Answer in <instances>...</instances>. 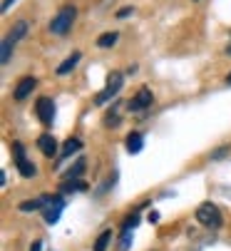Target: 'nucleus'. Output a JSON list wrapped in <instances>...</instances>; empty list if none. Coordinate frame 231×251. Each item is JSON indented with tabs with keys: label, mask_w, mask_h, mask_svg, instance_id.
<instances>
[{
	"label": "nucleus",
	"mask_w": 231,
	"mask_h": 251,
	"mask_svg": "<svg viewBox=\"0 0 231 251\" xmlns=\"http://www.w3.org/2000/svg\"><path fill=\"white\" fill-rule=\"evenodd\" d=\"M75 18H77V8H75V5L60 8L57 15L50 20V32H52V35H67L70 27L75 25Z\"/></svg>",
	"instance_id": "1"
},
{
	"label": "nucleus",
	"mask_w": 231,
	"mask_h": 251,
	"mask_svg": "<svg viewBox=\"0 0 231 251\" xmlns=\"http://www.w3.org/2000/svg\"><path fill=\"white\" fill-rule=\"evenodd\" d=\"M197 222L204 224L206 229H219V226L224 224V217H221V211H219L216 204L204 201V204L197 206Z\"/></svg>",
	"instance_id": "2"
},
{
	"label": "nucleus",
	"mask_w": 231,
	"mask_h": 251,
	"mask_svg": "<svg viewBox=\"0 0 231 251\" xmlns=\"http://www.w3.org/2000/svg\"><path fill=\"white\" fill-rule=\"evenodd\" d=\"M62 209H65V199L60 194H48L43 197V219L45 224H57L60 217H62Z\"/></svg>",
	"instance_id": "3"
},
{
	"label": "nucleus",
	"mask_w": 231,
	"mask_h": 251,
	"mask_svg": "<svg viewBox=\"0 0 231 251\" xmlns=\"http://www.w3.org/2000/svg\"><path fill=\"white\" fill-rule=\"evenodd\" d=\"M122 85H125V75H122V73H109V75H107L104 90L95 95V104H107L114 95H120Z\"/></svg>",
	"instance_id": "4"
},
{
	"label": "nucleus",
	"mask_w": 231,
	"mask_h": 251,
	"mask_svg": "<svg viewBox=\"0 0 231 251\" xmlns=\"http://www.w3.org/2000/svg\"><path fill=\"white\" fill-rule=\"evenodd\" d=\"M35 115L45 127H50L52 120H55V102H52V97H40L35 102Z\"/></svg>",
	"instance_id": "5"
},
{
	"label": "nucleus",
	"mask_w": 231,
	"mask_h": 251,
	"mask_svg": "<svg viewBox=\"0 0 231 251\" xmlns=\"http://www.w3.org/2000/svg\"><path fill=\"white\" fill-rule=\"evenodd\" d=\"M152 102H154L152 90H149V87H139L137 95L127 102V110H129V112H144L147 107H152Z\"/></svg>",
	"instance_id": "6"
},
{
	"label": "nucleus",
	"mask_w": 231,
	"mask_h": 251,
	"mask_svg": "<svg viewBox=\"0 0 231 251\" xmlns=\"http://www.w3.org/2000/svg\"><path fill=\"white\" fill-rule=\"evenodd\" d=\"M37 147H40V152L45 154V157H55L57 154V139L50 134V132H45V134H40L37 137Z\"/></svg>",
	"instance_id": "7"
},
{
	"label": "nucleus",
	"mask_w": 231,
	"mask_h": 251,
	"mask_svg": "<svg viewBox=\"0 0 231 251\" xmlns=\"http://www.w3.org/2000/svg\"><path fill=\"white\" fill-rule=\"evenodd\" d=\"M35 85H37V80H35V77H23V80L15 85V90H13V97H15L18 102H23V100H25V97H27V95L35 90Z\"/></svg>",
	"instance_id": "8"
},
{
	"label": "nucleus",
	"mask_w": 231,
	"mask_h": 251,
	"mask_svg": "<svg viewBox=\"0 0 231 251\" xmlns=\"http://www.w3.org/2000/svg\"><path fill=\"white\" fill-rule=\"evenodd\" d=\"M144 147V134L142 132H129L127 134V152L129 154H139Z\"/></svg>",
	"instance_id": "9"
},
{
	"label": "nucleus",
	"mask_w": 231,
	"mask_h": 251,
	"mask_svg": "<svg viewBox=\"0 0 231 251\" xmlns=\"http://www.w3.org/2000/svg\"><path fill=\"white\" fill-rule=\"evenodd\" d=\"M60 189H62V194H77V192H85L87 184L80 182V179H65V182L60 184Z\"/></svg>",
	"instance_id": "10"
},
{
	"label": "nucleus",
	"mask_w": 231,
	"mask_h": 251,
	"mask_svg": "<svg viewBox=\"0 0 231 251\" xmlns=\"http://www.w3.org/2000/svg\"><path fill=\"white\" fill-rule=\"evenodd\" d=\"M80 57H82L80 52H72L67 60H62V62H60V67H57V75H60V77H62V75H70L72 70H75V65L80 62Z\"/></svg>",
	"instance_id": "11"
},
{
	"label": "nucleus",
	"mask_w": 231,
	"mask_h": 251,
	"mask_svg": "<svg viewBox=\"0 0 231 251\" xmlns=\"http://www.w3.org/2000/svg\"><path fill=\"white\" fill-rule=\"evenodd\" d=\"M82 150V142L77 139V137H70L65 145H62V152H60V157L65 159V157H70V154H75V152H80Z\"/></svg>",
	"instance_id": "12"
},
{
	"label": "nucleus",
	"mask_w": 231,
	"mask_h": 251,
	"mask_svg": "<svg viewBox=\"0 0 231 251\" xmlns=\"http://www.w3.org/2000/svg\"><path fill=\"white\" fill-rule=\"evenodd\" d=\"M25 35H27V20H18V23L13 25V32L8 35V40H10V43H18L20 38H25Z\"/></svg>",
	"instance_id": "13"
},
{
	"label": "nucleus",
	"mask_w": 231,
	"mask_h": 251,
	"mask_svg": "<svg viewBox=\"0 0 231 251\" xmlns=\"http://www.w3.org/2000/svg\"><path fill=\"white\" fill-rule=\"evenodd\" d=\"M120 107H122V104H112V110L104 115V125H107V127H117V125H120V120H122Z\"/></svg>",
	"instance_id": "14"
},
{
	"label": "nucleus",
	"mask_w": 231,
	"mask_h": 251,
	"mask_svg": "<svg viewBox=\"0 0 231 251\" xmlns=\"http://www.w3.org/2000/svg\"><path fill=\"white\" fill-rule=\"evenodd\" d=\"M117 40H120V35H117V32H104V35H100V38H97V48L107 50V48H112Z\"/></svg>",
	"instance_id": "15"
},
{
	"label": "nucleus",
	"mask_w": 231,
	"mask_h": 251,
	"mask_svg": "<svg viewBox=\"0 0 231 251\" xmlns=\"http://www.w3.org/2000/svg\"><path fill=\"white\" fill-rule=\"evenodd\" d=\"M144 206H147V204H142V206H139V209L132 214V217H127V219H125V224H122V231H134V226L139 224V211H142Z\"/></svg>",
	"instance_id": "16"
},
{
	"label": "nucleus",
	"mask_w": 231,
	"mask_h": 251,
	"mask_svg": "<svg viewBox=\"0 0 231 251\" xmlns=\"http://www.w3.org/2000/svg\"><path fill=\"white\" fill-rule=\"evenodd\" d=\"M109 241H112V231L107 229V231H102V234L97 236V241H95V251H107Z\"/></svg>",
	"instance_id": "17"
},
{
	"label": "nucleus",
	"mask_w": 231,
	"mask_h": 251,
	"mask_svg": "<svg viewBox=\"0 0 231 251\" xmlns=\"http://www.w3.org/2000/svg\"><path fill=\"white\" fill-rule=\"evenodd\" d=\"M82 172H85V159H77V162L72 164V169L65 172V179H77Z\"/></svg>",
	"instance_id": "18"
},
{
	"label": "nucleus",
	"mask_w": 231,
	"mask_h": 251,
	"mask_svg": "<svg viewBox=\"0 0 231 251\" xmlns=\"http://www.w3.org/2000/svg\"><path fill=\"white\" fill-rule=\"evenodd\" d=\"M20 211H37V209H43V197L40 199H27V201H20L18 206Z\"/></svg>",
	"instance_id": "19"
},
{
	"label": "nucleus",
	"mask_w": 231,
	"mask_h": 251,
	"mask_svg": "<svg viewBox=\"0 0 231 251\" xmlns=\"http://www.w3.org/2000/svg\"><path fill=\"white\" fill-rule=\"evenodd\" d=\"M18 172H20L25 179H30V176H35V172H37V169H35V164H32L30 159H25V162H20V164H18Z\"/></svg>",
	"instance_id": "20"
},
{
	"label": "nucleus",
	"mask_w": 231,
	"mask_h": 251,
	"mask_svg": "<svg viewBox=\"0 0 231 251\" xmlns=\"http://www.w3.org/2000/svg\"><path fill=\"white\" fill-rule=\"evenodd\" d=\"M13 159H15V164H20V162L27 159V157H25V145H23V142H13Z\"/></svg>",
	"instance_id": "21"
},
{
	"label": "nucleus",
	"mask_w": 231,
	"mask_h": 251,
	"mask_svg": "<svg viewBox=\"0 0 231 251\" xmlns=\"http://www.w3.org/2000/svg\"><path fill=\"white\" fill-rule=\"evenodd\" d=\"M13 45H15V43H10L8 38L3 40V50H0V62H3V65H8V60H10V52H13Z\"/></svg>",
	"instance_id": "22"
},
{
	"label": "nucleus",
	"mask_w": 231,
	"mask_h": 251,
	"mask_svg": "<svg viewBox=\"0 0 231 251\" xmlns=\"http://www.w3.org/2000/svg\"><path fill=\"white\" fill-rule=\"evenodd\" d=\"M132 234H134V231H122V239H120V251H129V246H132Z\"/></svg>",
	"instance_id": "23"
},
{
	"label": "nucleus",
	"mask_w": 231,
	"mask_h": 251,
	"mask_svg": "<svg viewBox=\"0 0 231 251\" xmlns=\"http://www.w3.org/2000/svg\"><path fill=\"white\" fill-rule=\"evenodd\" d=\"M229 150H231V147H221V150H216V152L211 154V159H221L224 154H229Z\"/></svg>",
	"instance_id": "24"
},
{
	"label": "nucleus",
	"mask_w": 231,
	"mask_h": 251,
	"mask_svg": "<svg viewBox=\"0 0 231 251\" xmlns=\"http://www.w3.org/2000/svg\"><path fill=\"white\" fill-rule=\"evenodd\" d=\"M127 15H132V8H129V5H125V8L117 13V18H127Z\"/></svg>",
	"instance_id": "25"
},
{
	"label": "nucleus",
	"mask_w": 231,
	"mask_h": 251,
	"mask_svg": "<svg viewBox=\"0 0 231 251\" xmlns=\"http://www.w3.org/2000/svg\"><path fill=\"white\" fill-rule=\"evenodd\" d=\"M43 246H45L43 241H35V244L30 246V251H43Z\"/></svg>",
	"instance_id": "26"
},
{
	"label": "nucleus",
	"mask_w": 231,
	"mask_h": 251,
	"mask_svg": "<svg viewBox=\"0 0 231 251\" xmlns=\"http://www.w3.org/2000/svg\"><path fill=\"white\" fill-rule=\"evenodd\" d=\"M13 3H15V0H5V3H3V13H8V10H10V5H13Z\"/></svg>",
	"instance_id": "27"
},
{
	"label": "nucleus",
	"mask_w": 231,
	"mask_h": 251,
	"mask_svg": "<svg viewBox=\"0 0 231 251\" xmlns=\"http://www.w3.org/2000/svg\"><path fill=\"white\" fill-rule=\"evenodd\" d=\"M226 85H229V87H231V73H229V75H226Z\"/></svg>",
	"instance_id": "28"
},
{
	"label": "nucleus",
	"mask_w": 231,
	"mask_h": 251,
	"mask_svg": "<svg viewBox=\"0 0 231 251\" xmlns=\"http://www.w3.org/2000/svg\"><path fill=\"white\" fill-rule=\"evenodd\" d=\"M226 52H229V55H231V43H229V48H226Z\"/></svg>",
	"instance_id": "29"
}]
</instances>
